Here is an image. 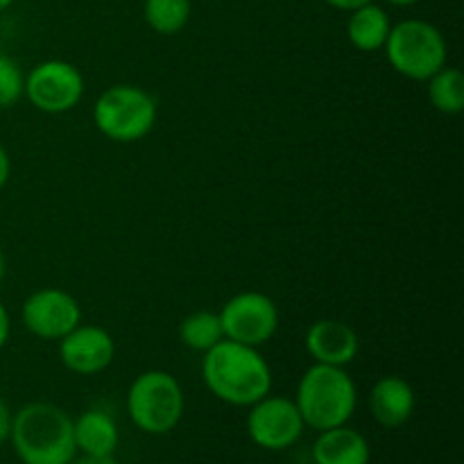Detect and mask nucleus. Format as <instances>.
I'll return each mask as SVG.
<instances>
[{"label":"nucleus","mask_w":464,"mask_h":464,"mask_svg":"<svg viewBox=\"0 0 464 464\" xmlns=\"http://www.w3.org/2000/svg\"><path fill=\"white\" fill-rule=\"evenodd\" d=\"M9 177H12V159H9L7 148L0 143V190L7 186Z\"/></svg>","instance_id":"obj_23"},{"label":"nucleus","mask_w":464,"mask_h":464,"mask_svg":"<svg viewBox=\"0 0 464 464\" xmlns=\"http://www.w3.org/2000/svg\"><path fill=\"white\" fill-rule=\"evenodd\" d=\"M179 340L190 352H208L225 340L220 315L213 311H195L179 322Z\"/></svg>","instance_id":"obj_18"},{"label":"nucleus","mask_w":464,"mask_h":464,"mask_svg":"<svg viewBox=\"0 0 464 464\" xmlns=\"http://www.w3.org/2000/svg\"><path fill=\"white\" fill-rule=\"evenodd\" d=\"M72 438L82 456H113L121 442L113 417L100 408H91L72 420Z\"/></svg>","instance_id":"obj_15"},{"label":"nucleus","mask_w":464,"mask_h":464,"mask_svg":"<svg viewBox=\"0 0 464 464\" xmlns=\"http://www.w3.org/2000/svg\"><path fill=\"white\" fill-rule=\"evenodd\" d=\"M71 464H118L113 456H80L72 458Z\"/></svg>","instance_id":"obj_25"},{"label":"nucleus","mask_w":464,"mask_h":464,"mask_svg":"<svg viewBox=\"0 0 464 464\" xmlns=\"http://www.w3.org/2000/svg\"><path fill=\"white\" fill-rule=\"evenodd\" d=\"M306 353L317 365L347 367L356 361L361 352V340L356 329L343 320L324 317L308 326L306 338H304Z\"/></svg>","instance_id":"obj_12"},{"label":"nucleus","mask_w":464,"mask_h":464,"mask_svg":"<svg viewBox=\"0 0 464 464\" xmlns=\"http://www.w3.org/2000/svg\"><path fill=\"white\" fill-rule=\"evenodd\" d=\"M23 326L41 340H62L82 324V306L62 288H41L21 306Z\"/></svg>","instance_id":"obj_10"},{"label":"nucleus","mask_w":464,"mask_h":464,"mask_svg":"<svg viewBox=\"0 0 464 464\" xmlns=\"http://www.w3.org/2000/svg\"><path fill=\"white\" fill-rule=\"evenodd\" d=\"M193 16V0H145L143 18L161 36L179 34Z\"/></svg>","instance_id":"obj_17"},{"label":"nucleus","mask_w":464,"mask_h":464,"mask_svg":"<svg viewBox=\"0 0 464 464\" xmlns=\"http://www.w3.org/2000/svg\"><path fill=\"white\" fill-rule=\"evenodd\" d=\"M116 358V340L107 329L95 324H77L59 340V361L77 376H95Z\"/></svg>","instance_id":"obj_11"},{"label":"nucleus","mask_w":464,"mask_h":464,"mask_svg":"<svg viewBox=\"0 0 464 464\" xmlns=\"http://www.w3.org/2000/svg\"><path fill=\"white\" fill-rule=\"evenodd\" d=\"M5 276H7V258H5L3 249H0V285H3Z\"/></svg>","instance_id":"obj_26"},{"label":"nucleus","mask_w":464,"mask_h":464,"mask_svg":"<svg viewBox=\"0 0 464 464\" xmlns=\"http://www.w3.org/2000/svg\"><path fill=\"white\" fill-rule=\"evenodd\" d=\"M390 30H392L390 14L376 3H367L349 12L347 27H344L349 44L361 50V53H379V50H383Z\"/></svg>","instance_id":"obj_16"},{"label":"nucleus","mask_w":464,"mask_h":464,"mask_svg":"<svg viewBox=\"0 0 464 464\" xmlns=\"http://www.w3.org/2000/svg\"><path fill=\"white\" fill-rule=\"evenodd\" d=\"M202 381L222 403L249 408L272 390V370L256 347L222 340L204 352Z\"/></svg>","instance_id":"obj_1"},{"label":"nucleus","mask_w":464,"mask_h":464,"mask_svg":"<svg viewBox=\"0 0 464 464\" xmlns=\"http://www.w3.org/2000/svg\"><path fill=\"white\" fill-rule=\"evenodd\" d=\"M84 75L80 68L63 59H45L30 68L25 75V93L23 98L39 111L59 116L68 113L84 98Z\"/></svg>","instance_id":"obj_7"},{"label":"nucleus","mask_w":464,"mask_h":464,"mask_svg":"<svg viewBox=\"0 0 464 464\" xmlns=\"http://www.w3.org/2000/svg\"><path fill=\"white\" fill-rule=\"evenodd\" d=\"M372 417L383 429H401L415 412V390L403 376H383L367 397Z\"/></svg>","instance_id":"obj_13"},{"label":"nucleus","mask_w":464,"mask_h":464,"mask_svg":"<svg viewBox=\"0 0 464 464\" xmlns=\"http://www.w3.org/2000/svg\"><path fill=\"white\" fill-rule=\"evenodd\" d=\"M93 125L113 143H139L157 125L159 107L150 91L136 84H113L93 104Z\"/></svg>","instance_id":"obj_4"},{"label":"nucleus","mask_w":464,"mask_h":464,"mask_svg":"<svg viewBox=\"0 0 464 464\" xmlns=\"http://www.w3.org/2000/svg\"><path fill=\"white\" fill-rule=\"evenodd\" d=\"M227 340L261 349L279 331V308L266 293L245 290L234 295L218 313Z\"/></svg>","instance_id":"obj_8"},{"label":"nucleus","mask_w":464,"mask_h":464,"mask_svg":"<svg viewBox=\"0 0 464 464\" xmlns=\"http://www.w3.org/2000/svg\"><path fill=\"white\" fill-rule=\"evenodd\" d=\"M9 440L23 464H71L77 456L72 417L48 401H32L18 408Z\"/></svg>","instance_id":"obj_2"},{"label":"nucleus","mask_w":464,"mask_h":464,"mask_svg":"<svg viewBox=\"0 0 464 464\" xmlns=\"http://www.w3.org/2000/svg\"><path fill=\"white\" fill-rule=\"evenodd\" d=\"M14 3H16V0H0V12H5V9L12 7Z\"/></svg>","instance_id":"obj_28"},{"label":"nucleus","mask_w":464,"mask_h":464,"mask_svg":"<svg viewBox=\"0 0 464 464\" xmlns=\"http://www.w3.org/2000/svg\"><path fill=\"white\" fill-rule=\"evenodd\" d=\"M383 53L394 72L415 82H426L447 66L449 45L440 27L424 18L392 23Z\"/></svg>","instance_id":"obj_5"},{"label":"nucleus","mask_w":464,"mask_h":464,"mask_svg":"<svg viewBox=\"0 0 464 464\" xmlns=\"http://www.w3.org/2000/svg\"><path fill=\"white\" fill-rule=\"evenodd\" d=\"M322 3L334 9H340V12H353V9L362 7L367 3H374V0H322Z\"/></svg>","instance_id":"obj_24"},{"label":"nucleus","mask_w":464,"mask_h":464,"mask_svg":"<svg viewBox=\"0 0 464 464\" xmlns=\"http://www.w3.org/2000/svg\"><path fill=\"white\" fill-rule=\"evenodd\" d=\"M186 397L181 383L166 370H148L127 390V415L148 435H168L184 417Z\"/></svg>","instance_id":"obj_6"},{"label":"nucleus","mask_w":464,"mask_h":464,"mask_svg":"<svg viewBox=\"0 0 464 464\" xmlns=\"http://www.w3.org/2000/svg\"><path fill=\"white\" fill-rule=\"evenodd\" d=\"M311 456L315 464H370L372 449L361 430L344 424L320 430Z\"/></svg>","instance_id":"obj_14"},{"label":"nucleus","mask_w":464,"mask_h":464,"mask_svg":"<svg viewBox=\"0 0 464 464\" xmlns=\"http://www.w3.org/2000/svg\"><path fill=\"white\" fill-rule=\"evenodd\" d=\"M25 93V72L21 63L7 53H0V109L18 104Z\"/></svg>","instance_id":"obj_20"},{"label":"nucleus","mask_w":464,"mask_h":464,"mask_svg":"<svg viewBox=\"0 0 464 464\" xmlns=\"http://www.w3.org/2000/svg\"><path fill=\"white\" fill-rule=\"evenodd\" d=\"M12 420H14L12 408L7 406L5 399H0V444H5L9 440V433H12Z\"/></svg>","instance_id":"obj_21"},{"label":"nucleus","mask_w":464,"mask_h":464,"mask_svg":"<svg viewBox=\"0 0 464 464\" xmlns=\"http://www.w3.org/2000/svg\"><path fill=\"white\" fill-rule=\"evenodd\" d=\"M9 335H12V317H9L7 306L0 302V349L9 343Z\"/></svg>","instance_id":"obj_22"},{"label":"nucleus","mask_w":464,"mask_h":464,"mask_svg":"<svg viewBox=\"0 0 464 464\" xmlns=\"http://www.w3.org/2000/svg\"><path fill=\"white\" fill-rule=\"evenodd\" d=\"M385 3L394 5V7H412V5L421 3V0H385Z\"/></svg>","instance_id":"obj_27"},{"label":"nucleus","mask_w":464,"mask_h":464,"mask_svg":"<svg viewBox=\"0 0 464 464\" xmlns=\"http://www.w3.org/2000/svg\"><path fill=\"white\" fill-rule=\"evenodd\" d=\"M295 403L306 429L320 433L349 424L358 406V388L344 367L313 362L299 379Z\"/></svg>","instance_id":"obj_3"},{"label":"nucleus","mask_w":464,"mask_h":464,"mask_svg":"<svg viewBox=\"0 0 464 464\" xmlns=\"http://www.w3.org/2000/svg\"><path fill=\"white\" fill-rule=\"evenodd\" d=\"M429 84V100L440 113L458 116L464 109V75L458 68L444 66L426 80Z\"/></svg>","instance_id":"obj_19"},{"label":"nucleus","mask_w":464,"mask_h":464,"mask_svg":"<svg viewBox=\"0 0 464 464\" xmlns=\"http://www.w3.org/2000/svg\"><path fill=\"white\" fill-rule=\"evenodd\" d=\"M306 430L295 399L267 397L258 399L249 406L247 412V435L256 447L266 451H285Z\"/></svg>","instance_id":"obj_9"}]
</instances>
